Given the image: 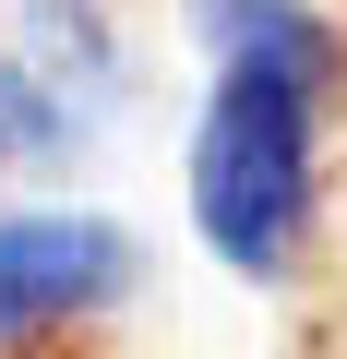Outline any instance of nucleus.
<instances>
[{"mask_svg": "<svg viewBox=\"0 0 347 359\" xmlns=\"http://www.w3.org/2000/svg\"><path fill=\"white\" fill-rule=\"evenodd\" d=\"M216 25V96L192 132V228L240 264L275 276L311 216V120H323V25L299 0H192Z\"/></svg>", "mask_w": 347, "mask_h": 359, "instance_id": "f257e3e1", "label": "nucleus"}, {"mask_svg": "<svg viewBox=\"0 0 347 359\" xmlns=\"http://www.w3.org/2000/svg\"><path fill=\"white\" fill-rule=\"evenodd\" d=\"M120 287H132L120 228H96V216H0V347L48 335V323H84Z\"/></svg>", "mask_w": 347, "mask_h": 359, "instance_id": "f03ea898", "label": "nucleus"}]
</instances>
